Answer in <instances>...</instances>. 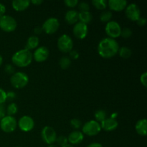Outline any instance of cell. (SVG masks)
<instances>
[{
	"label": "cell",
	"instance_id": "6da1fadb",
	"mask_svg": "<svg viewBox=\"0 0 147 147\" xmlns=\"http://www.w3.org/2000/svg\"><path fill=\"white\" fill-rule=\"evenodd\" d=\"M119 50V45L115 39L106 37L101 40L98 46V52L100 56L105 59L114 57Z\"/></svg>",
	"mask_w": 147,
	"mask_h": 147
},
{
	"label": "cell",
	"instance_id": "7a4b0ae2",
	"mask_svg": "<svg viewBox=\"0 0 147 147\" xmlns=\"http://www.w3.org/2000/svg\"><path fill=\"white\" fill-rule=\"evenodd\" d=\"M32 61V54L30 50L22 49L16 52L11 57L13 64L20 67H24L30 65Z\"/></svg>",
	"mask_w": 147,
	"mask_h": 147
},
{
	"label": "cell",
	"instance_id": "3957f363",
	"mask_svg": "<svg viewBox=\"0 0 147 147\" xmlns=\"http://www.w3.org/2000/svg\"><path fill=\"white\" fill-rule=\"evenodd\" d=\"M29 82V77L26 73L23 72L14 73L10 78L11 86L17 89L23 88L25 87Z\"/></svg>",
	"mask_w": 147,
	"mask_h": 147
},
{
	"label": "cell",
	"instance_id": "277c9868",
	"mask_svg": "<svg viewBox=\"0 0 147 147\" xmlns=\"http://www.w3.org/2000/svg\"><path fill=\"white\" fill-rule=\"evenodd\" d=\"M17 23L15 19L9 15H5L0 17V28L4 32H11L17 28Z\"/></svg>",
	"mask_w": 147,
	"mask_h": 147
},
{
	"label": "cell",
	"instance_id": "5b68a950",
	"mask_svg": "<svg viewBox=\"0 0 147 147\" xmlns=\"http://www.w3.org/2000/svg\"><path fill=\"white\" fill-rule=\"evenodd\" d=\"M101 130V127L98 122L91 120L86 122L82 128V133L89 136H93L98 134Z\"/></svg>",
	"mask_w": 147,
	"mask_h": 147
},
{
	"label": "cell",
	"instance_id": "8992f818",
	"mask_svg": "<svg viewBox=\"0 0 147 147\" xmlns=\"http://www.w3.org/2000/svg\"><path fill=\"white\" fill-rule=\"evenodd\" d=\"M17 121L14 116H5L0 120V127L5 133H11L17 128Z\"/></svg>",
	"mask_w": 147,
	"mask_h": 147
},
{
	"label": "cell",
	"instance_id": "52a82bcc",
	"mask_svg": "<svg viewBox=\"0 0 147 147\" xmlns=\"http://www.w3.org/2000/svg\"><path fill=\"white\" fill-rule=\"evenodd\" d=\"M57 47L62 53H70L71 50H73V40L67 34H63L59 37L58 40H57Z\"/></svg>",
	"mask_w": 147,
	"mask_h": 147
},
{
	"label": "cell",
	"instance_id": "ba28073f",
	"mask_svg": "<svg viewBox=\"0 0 147 147\" xmlns=\"http://www.w3.org/2000/svg\"><path fill=\"white\" fill-rule=\"evenodd\" d=\"M41 136L43 142L48 145L53 144L56 142L57 137L55 129L49 126H46L43 128L41 131Z\"/></svg>",
	"mask_w": 147,
	"mask_h": 147
},
{
	"label": "cell",
	"instance_id": "9c48e42d",
	"mask_svg": "<svg viewBox=\"0 0 147 147\" xmlns=\"http://www.w3.org/2000/svg\"><path fill=\"white\" fill-rule=\"evenodd\" d=\"M105 31L110 38L115 39L121 36V27L117 22L110 21L106 24Z\"/></svg>",
	"mask_w": 147,
	"mask_h": 147
},
{
	"label": "cell",
	"instance_id": "30bf717a",
	"mask_svg": "<svg viewBox=\"0 0 147 147\" xmlns=\"http://www.w3.org/2000/svg\"><path fill=\"white\" fill-rule=\"evenodd\" d=\"M60 27V22L55 17H50L47 19L42 24V30L48 34H53L57 31Z\"/></svg>",
	"mask_w": 147,
	"mask_h": 147
},
{
	"label": "cell",
	"instance_id": "8fae6325",
	"mask_svg": "<svg viewBox=\"0 0 147 147\" xmlns=\"http://www.w3.org/2000/svg\"><path fill=\"white\" fill-rule=\"evenodd\" d=\"M126 16L129 20L136 22L141 17V11L137 4L134 3L129 4L126 7Z\"/></svg>",
	"mask_w": 147,
	"mask_h": 147
},
{
	"label": "cell",
	"instance_id": "7c38bea8",
	"mask_svg": "<svg viewBox=\"0 0 147 147\" xmlns=\"http://www.w3.org/2000/svg\"><path fill=\"white\" fill-rule=\"evenodd\" d=\"M18 126L24 132H28L32 130L34 126V122L32 118L28 116H24L20 118L18 121Z\"/></svg>",
	"mask_w": 147,
	"mask_h": 147
},
{
	"label": "cell",
	"instance_id": "4fadbf2b",
	"mask_svg": "<svg viewBox=\"0 0 147 147\" xmlns=\"http://www.w3.org/2000/svg\"><path fill=\"white\" fill-rule=\"evenodd\" d=\"M88 25L83 23L78 22L74 25L73 29V32L75 37L79 40H83L86 38L88 34Z\"/></svg>",
	"mask_w": 147,
	"mask_h": 147
},
{
	"label": "cell",
	"instance_id": "5bb4252c",
	"mask_svg": "<svg viewBox=\"0 0 147 147\" xmlns=\"http://www.w3.org/2000/svg\"><path fill=\"white\" fill-rule=\"evenodd\" d=\"M49 54L50 53H49L48 49L46 47L42 46L36 49L35 51L34 52L33 58L37 63H42L47 60V57H49Z\"/></svg>",
	"mask_w": 147,
	"mask_h": 147
},
{
	"label": "cell",
	"instance_id": "9a60e30c",
	"mask_svg": "<svg viewBox=\"0 0 147 147\" xmlns=\"http://www.w3.org/2000/svg\"><path fill=\"white\" fill-rule=\"evenodd\" d=\"M107 4L111 10L115 11H121L126 9L127 1L126 0H109Z\"/></svg>",
	"mask_w": 147,
	"mask_h": 147
},
{
	"label": "cell",
	"instance_id": "2e32d148",
	"mask_svg": "<svg viewBox=\"0 0 147 147\" xmlns=\"http://www.w3.org/2000/svg\"><path fill=\"white\" fill-rule=\"evenodd\" d=\"M100 127L106 131H114L119 126V123L116 119L111 118H106L104 121L100 122Z\"/></svg>",
	"mask_w": 147,
	"mask_h": 147
},
{
	"label": "cell",
	"instance_id": "e0dca14e",
	"mask_svg": "<svg viewBox=\"0 0 147 147\" xmlns=\"http://www.w3.org/2000/svg\"><path fill=\"white\" fill-rule=\"evenodd\" d=\"M84 139V135L82 132L76 131L70 134L67 137V141L71 145H77L81 143Z\"/></svg>",
	"mask_w": 147,
	"mask_h": 147
},
{
	"label": "cell",
	"instance_id": "ac0fdd59",
	"mask_svg": "<svg viewBox=\"0 0 147 147\" xmlns=\"http://www.w3.org/2000/svg\"><path fill=\"white\" fill-rule=\"evenodd\" d=\"M13 9L17 11H22L27 9L30 5L29 0H14L11 2Z\"/></svg>",
	"mask_w": 147,
	"mask_h": 147
},
{
	"label": "cell",
	"instance_id": "d6986e66",
	"mask_svg": "<svg viewBox=\"0 0 147 147\" xmlns=\"http://www.w3.org/2000/svg\"><path fill=\"white\" fill-rule=\"evenodd\" d=\"M135 129L138 134L142 136H146L147 134V121L146 119H142L138 121L135 126Z\"/></svg>",
	"mask_w": 147,
	"mask_h": 147
},
{
	"label": "cell",
	"instance_id": "ffe728a7",
	"mask_svg": "<svg viewBox=\"0 0 147 147\" xmlns=\"http://www.w3.org/2000/svg\"><path fill=\"white\" fill-rule=\"evenodd\" d=\"M65 20L69 24H76L78 22V12L76 10H69L65 16Z\"/></svg>",
	"mask_w": 147,
	"mask_h": 147
},
{
	"label": "cell",
	"instance_id": "44dd1931",
	"mask_svg": "<svg viewBox=\"0 0 147 147\" xmlns=\"http://www.w3.org/2000/svg\"><path fill=\"white\" fill-rule=\"evenodd\" d=\"M93 16L90 11H80L78 13V20L80 22L87 24L91 22Z\"/></svg>",
	"mask_w": 147,
	"mask_h": 147
},
{
	"label": "cell",
	"instance_id": "7402d4cb",
	"mask_svg": "<svg viewBox=\"0 0 147 147\" xmlns=\"http://www.w3.org/2000/svg\"><path fill=\"white\" fill-rule=\"evenodd\" d=\"M39 42H40V41H39V38L37 36H31L27 40L25 49L28 50H34V49L37 48L38 47Z\"/></svg>",
	"mask_w": 147,
	"mask_h": 147
},
{
	"label": "cell",
	"instance_id": "603a6c76",
	"mask_svg": "<svg viewBox=\"0 0 147 147\" xmlns=\"http://www.w3.org/2000/svg\"><path fill=\"white\" fill-rule=\"evenodd\" d=\"M118 53H119L120 57L123 59H129L132 54L131 50L127 47H122L119 48Z\"/></svg>",
	"mask_w": 147,
	"mask_h": 147
},
{
	"label": "cell",
	"instance_id": "cb8c5ba5",
	"mask_svg": "<svg viewBox=\"0 0 147 147\" xmlns=\"http://www.w3.org/2000/svg\"><path fill=\"white\" fill-rule=\"evenodd\" d=\"M92 4L98 10H105L107 7V1L106 0H93Z\"/></svg>",
	"mask_w": 147,
	"mask_h": 147
},
{
	"label": "cell",
	"instance_id": "d4e9b609",
	"mask_svg": "<svg viewBox=\"0 0 147 147\" xmlns=\"http://www.w3.org/2000/svg\"><path fill=\"white\" fill-rule=\"evenodd\" d=\"M17 111H18V107H17V104L14 103H10L6 109V113H7L8 116H13V115L16 114Z\"/></svg>",
	"mask_w": 147,
	"mask_h": 147
},
{
	"label": "cell",
	"instance_id": "484cf974",
	"mask_svg": "<svg viewBox=\"0 0 147 147\" xmlns=\"http://www.w3.org/2000/svg\"><path fill=\"white\" fill-rule=\"evenodd\" d=\"M60 67L63 70H66V69L68 68L71 65V60L69 57H66V56H64V57H61V59L60 60Z\"/></svg>",
	"mask_w": 147,
	"mask_h": 147
},
{
	"label": "cell",
	"instance_id": "4316f807",
	"mask_svg": "<svg viewBox=\"0 0 147 147\" xmlns=\"http://www.w3.org/2000/svg\"><path fill=\"white\" fill-rule=\"evenodd\" d=\"M113 14L111 11H104L100 14V20L102 22H109L111 20Z\"/></svg>",
	"mask_w": 147,
	"mask_h": 147
},
{
	"label": "cell",
	"instance_id": "83f0119b",
	"mask_svg": "<svg viewBox=\"0 0 147 147\" xmlns=\"http://www.w3.org/2000/svg\"><path fill=\"white\" fill-rule=\"evenodd\" d=\"M96 120L97 122H102L106 119V113L105 111L103 110H98L96 111L94 115Z\"/></svg>",
	"mask_w": 147,
	"mask_h": 147
},
{
	"label": "cell",
	"instance_id": "f1b7e54d",
	"mask_svg": "<svg viewBox=\"0 0 147 147\" xmlns=\"http://www.w3.org/2000/svg\"><path fill=\"white\" fill-rule=\"evenodd\" d=\"M132 35V30L129 27H125V28L121 29V36L123 38H129Z\"/></svg>",
	"mask_w": 147,
	"mask_h": 147
},
{
	"label": "cell",
	"instance_id": "f546056e",
	"mask_svg": "<svg viewBox=\"0 0 147 147\" xmlns=\"http://www.w3.org/2000/svg\"><path fill=\"white\" fill-rule=\"evenodd\" d=\"M56 142H57V144L60 146H63L65 145H66L68 142L67 141V138L65 136H60L58 137H57V139H56Z\"/></svg>",
	"mask_w": 147,
	"mask_h": 147
},
{
	"label": "cell",
	"instance_id": "4dcf8cb0",
	"mask_svg": "<svg viewBox=\"0 0 147 147\" xmlns=\"http://www.w3.org/2000/svg\"><path fill=\"white\" fill-rule=\"evenodd\" d=\"M78 9L80 11H89L90 6L88 3L83 1V2L78 3Z\"/></svg>",
	"mask_w": 147,
	"mask_h": 147
},
{
	"label": "cell",
	"instance_id": "1f68e13d",
	"mask_svg": "<svg viewBox=\"0 0 147 147\" xmlns=\"http://www.w3.org/2000/svg\"><path fill=\"white\" fill-rule=\"evenodd\" d=\"M81 121L78 119H73L70 121V125H71L72 127L76 129H80V126H81Z\"/></svg>",
	"mask_w": 147,
	"mask_h": 147
},
{
	"label": "cell",
	"instance_id": "d6a6232c",
	"mask_svg": "<svg viewBox=\"0 0 147 147\" xmlns=\"http://www.w3.org/2000/svg\"><path fill=\"white\" fill-rule=\"evenodd\" d=\"M64 3L67 7L74 8V7H76L78 4L79 2L78 0H65Z\"/></svg>",
	"mask_w": 147,
	"mask_h": 147
},
{
	"label": "cell",
	"instance_id": "836d02e7",
	"mask_svg": "<svg viewBox=\"0 0 147 147\" xmlns=\"http://www.w3.org/2000/svg\"><path fill=\"white\" fill-rule=\"evenodd\" d=\"M4 71L9 75H13L14 73V67L11 65V64L6 65L5 67H4Z\"/></svg>",
	"mask_w": 147,
	"mask_h": 147
},
{
	"label": "cell",
	"instance_id": "e575fe53",
	"mask_svg": "<svg viewBox=\"0 0 147 147\" xmlns=\"http://www.w3.org/2000/svg\"><path fill=\"white\" fill-rule=\"evenodd\" d=\"M7 100V93L3 89L0 88V104H3Z\"/></svg>",
	"mask_w": 147,
	"mask_h": 147
},
{
	"label": "cell",
	"instance_id": "d590c367",
	"mask_svg": "<svg viewBox=\"0 0 147 147\" xmlns=\"http://www.w3.org/2000/svg\"><path fill=\"white\" fill-rule=\"evenodd\" d=\"M140 81L142 83V84L143 85V86L146 87L147 86V73L145 72L140 77Z\"/></svg>",
	"mask_w": 147,
	"mask_h": 147
},
{
	"label": "cell",
	"instance_id": "8d00e7d4",
	"mask_svg": "<svg viewBox=\"0 0 147 147\" xmlns=\"http://www.w3.org/2000/svg\"><path fill=\"white\" fill-rule=\"evenodd\" d=\"M7 93V100H14L16 97V93L14 91H9Z\"/></svg>",
	"mask_w": 147,
	"mask_h": 147
},
{
	"label": "cell",
	"instance_id": "74e56055",
	"mask_svg": "<svg viewBox=\"0 0 147 147\" xmlns=\"http://www.w3.org/2000/svg\"><path fill=\"white\" fill-rule=\"evenodd\" d=\"M6 115V109L3 104H0V120L2 119Z\"/></svg>",
	"mask_w": 147,
	"mask_h": 147
},
{
	"label": "cell",
	"instance_id": "f35d334b",
	"mask_svg": "<svg viewBox=\"0 0 147 147\" xmlns=\"http://www.w3.org/2000/svg\"><path fill=\"white\" fill-rule=\"evenodd\" d=\"M136 22H137L138 25L141 26V27H143V26H144L145 24H146V19L144 18V17H141L140 18L136 21Z\"/></svg>",
	"mask_w": 147,
	"mask_h": 147
},
{
	"label": "cell",
	"instance_id": "ab89813d",
	"mask_svg": "<svg viewBox=\"0 0 147 147\" xmlns=\"http://www.w3.org/2000/svg\"><path fill=\"white\" fill-rule=\"evenodd\" d=\"M70 56L73 60H76V59H78L79 57V54L76 50H71L70 52Z\"/></svg>",
	"mask_w": 147,
	"mask_h": 147
},
{
	"label": "cell",
	"instance_id": "60d3db41",
	"mask_svg": "<svg viewBox=\"0 0 147 147\" xmlns=\"http://www.w3.org/2000/svg\"><path fill=\"white\" fill-rule=\"evenodd\" d=\"M6 12V7L4 4L0 3V17L4 15Z\"/></svg>",
	"mask_w": 147,
	"mask_h": 147
},
{
	"label": "cell",
	"instance_id": "b9f144b4",
	"mask_svg": "<svg viewBox=\"0 0 147 147\" xmlns=\"http://www.w3.org/2000/svg\"><path fill=\"white\" fill-rule=\"evenodd\" d=\"M42 31H43L42 28L41 27H35V28H34V34H41L42 32Z\"/></svg>",
	"mask_w": 147,
	"mask_h": 147
},
{
	"label": "cell",
	"instance_id": "7bdbcfd3",
	"mask_svg": "<svg viewBox=\"0 0 147 147\" xmlns=\"http://www.w3.org/2000/svg\"><path fill=\"white\" fill-rule=\"evenodd\" d=\"M42 2H43L42 0H32V1H30V3H32V4H33L34 5H36V6L40 5Z\"/></svg>",
	"mask_w": 147,
	"mask_h": 147
},
{
	"label": "cell",
	"instance_id": "ee69618b",
	"mask_svg": "<svg viewBox=\"0 0 147 147\" xmlns=\"http://www.w3.org/2000/svg\"><path fill=\"white\" fill-rule=\"evenodd\" d=\"M87 147H103V146L99 143H92L89 144Z\"/></svg>",
	"mask_w": 147,
	"mask_h": 147
},
{
	"label": "cell",
	"instance_id": "f6af8a7d",
	"mask_svg": "<svg viewBox=\"0 0 147 147\" xmlns=\"http://www.w3.org/2000/svg\"><path fill=\"white\" fill-rule=\"evenodd\" d=\"M116 117H117V113H112L111 116L110 118H111V119H116Z\"/></svg>",
	"mask_w": 147,
	"mask_h": 147
},
{
	"label": "cell",
	"instance_id": "bcb514c9",
	"mask_svg": "<svg viewBox=\"0 0 147 147\" xmlns=\"http://www.w3.org/2000/svg\"><path fill=\"white\" fill-rule=\"evenodd\" d=\"M62 147H74V146H73V145L70 144H67L65 145V146H62Z\"/></svg>",
	"mask_w": 147,
	"mask_h": 147
},
{
	"label": "cell",
	"instance_id": "7dc6e473",
	"mask_svg": "<svg viewBox=\"0 0 147 147\" xmlns=\"http://www.w3.org/2000/svg\"><path fill=\"white\" fill-rule=\"evenodd\" d=\"M3 63V58H2V56L0 55V66L1 65V64H2Z\"/></svg>",
	"mask_w": 147,
	"mask_h": 147
},
{
	"label": "cell",
	"instance_id": "c3c4849f",
	"mask_svg": "<svg viewBox=\"0 0 147 147\" xmlns=\"http://www.w3.org/2000/svg\"><path fill=\"white\" fill-rule=\"evenodd\" d=\"M48 147H57V146H55V145H54V144H52V145H49Z\"/></svg>",
	"mask_w": 147,
	"mask_h": 147
},
{
	"label": "cell",
	"instance_id": "681fc988",
	"mask_svg": "<svg viewBox=\"0 0 147 147\" xmlns=\"http://www.w3.org/2000/svg\"><path fill=\"white\" fill-rule=\"evenodd\" d=\"M16 147H20V146H16Z\"/></svg>",
	"mask_w": 147,
	"mask_h": 147
}]
</instances>
